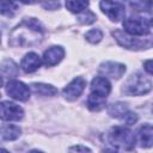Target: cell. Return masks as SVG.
<instances>
[{
	"label": "cell",
	"instance_id": "cell-21",
	"mask_svg": "<svg viewBox=\"0 0 153 153\" xmlns=\"http://www.w3.org/2000/svg\"><path fill=\"white\" fill-rule=\"evenodd\" d=\"M130 7L137 12H152L153 2L152 1H131Z\"/></svg>",
	"mask_w": 153,
	"mask_h": 153
},
{
	"label": "cell",
	"instance_id": "cell-10",
	"mask_svg": "<svg viewBox=\"0 0 153 153\" xmlns=\"http://www.w3.org/2000/svg\"><path fill=\"white\" fill-rule=\"evenodd\" d=\"M85 86H86V80L81 76H76L62 90V94L67 100H71V102L75 100L80 97Z\"/></svg>",
	"mask_w": 153,
	"mask_h": 153
},
{
	"label": "cell",
	"instance_id": "cell-25",
	"mask_svg": "<svg viewBox=\"0 0 153 153\" xmlns=\"http://www.w3.org/2000/svg\"><path fill=\"white\" fill-rule=\"evenodd\" d=\"M68 153H91V151L85 147V146H81V145H76V146H73L68 149Z\"/></svg>",
	"mask_w": 153,
	"mask_h": 153
},
{
	"label": "cell",
	"instance_id": "cell-24",
	"mask_svg": "<svg viewBox=\"0 0 153 153\" xmlns=\"http://www.w3.org/2000/svg\"><path fill=\"white\" fill-rule=\"evenodd\" d=\"M85 38H86L90 43L96 44V43H98V42L102 41V38H103V32H102V30H99V29H92V30H90V31L85 35Z\"/></svg>",
	"mask_w": 153,
	"mask_h": 153
},
{
	"label": "cell",
	"instance_id": "cell-18",
	"mask_svg": "<svg viewBox=\"0 0 153 153\" xmlns=\"http://www.w3.org/2000/svg\"><path fill=\"white\" fill-rule=\"evenodd\" d=\"M20 133H22V129L17 126H13V124H5L1 127L2 140H7V141L16 140L20 136Z\"/></svg>",
	"mask_w": 153,
	"mask_h": 153
},
{
	"label": "cell",
	"instance_id": "cell-26",
	"mask_svg": "<svg viewBox=\"0 0 153 153\" xmlns=\"http://www.w3.org/2000/svg\"><path fill=\"white\" fill-rule=\"evenodd\" d=\"M42 5L45 7V8H49V10H56L60 7V2H56V1H48V2H42Z\"/></svg>",
	"mask_w": 153,
	"mask_h": 153
},
{
	"label": "cell",
	"instance_id": "cell-20",
	"mask_svg": "<svg viewBox=\"0 0 153 153\" xmlns=\"http://www.w3.org/2000/svg\"><path fill=\"white\" fill-rule=\"evenodd\" d=\"M87 6H88V1H67L66 2L67 10H69L72 13H78V14L86 11Z\"/></svg>",
	"mask_w": 153,
	"mask_h": 153
},
{
	"label": "cell",
	"instance_id": "cell-9",
	"mask_svg": "<svg viewBox=\"0 0 153 153\" xmlns=\"http://www.w3.org/2000/svg\"><path fill=\"white\" fill-rule=\"evenodd\" d=\"M0 114L4 121H19L24 116V111L19 105L12 102H7V100L1 102Z\"/></svg>",
	"mask_w": 153,
	"mask_h": 153
},
{
	"label": "cell",
	"instance_id": "cell-11",
	"mask_svg": "<svg viewBox=\"0 0 153 153\" xmlns=\"http://www.w3.org/2000/svg\"><path fill=\"white\" fill-rule=\"evenodd\" d=\"M99 73L103 74L105 78L120 79L126 73V66L118 62L106 61L99 66Z\"/></svg>",
	"mask_w": 153,
	"mask_h": 153
},
{
	"label": "cell",
	"instance_id": "cell-3",
	"mask_svg": "<svg viewBox=\"0 0 153 153\" xmlns=\"http://www.w3.org/2000/svg\"><path fill=\"white\" fill-rule=\"evenodd\" d=\"M153 85L148 78L141 73H135L130 75L123 85V93L127 96H142L152 90Z\"/></svg>",
	"mask_w": 153,
	"mask_h": 153
},
{
	"label": "cell",
	"instance_id": "cell-16",
	"mask_svg": "<svg viewBox=\"0 0 153 153\" xmlns=\"http://www.w3.org/2000/svg\"><path fill=\"white\" fill-rule=\"evenodd\" d=\"M32 91L36 94L39 96H45V97H53L57 94V88L54 87L53 85L49 84H43V82H33L31 85Z\"/></svg>",
	"mask_w": 153,
	"mask_h": 153
},
{
	"label": "cell",
	"instance_id": "cell-15",
	"mask_svg": "<svg viewBox=\"0 0 153 153\" xmlns=\"http://www.w3.org/2000/svg\"><path fill=\"white\" fill-rule=\"evenodd\" d=\"M139 141L140 146L143 148H149L153 146V126L143 124L139 129Z\"/></svg>",
	"mask_w": 153,
	"mask_h": 153
},
{
	"label": "cell",
	"instance_id": "cell-22",
	"mask_svg": "<svg viewBox=\"0 0 153 153\" xmlns=\"http://www.w3.org/2000/svg\"><path fill=\"white\" fill-rule=\"evenodd\" d=\"M17 11V4L10 1H1V14L12 17Z\"/></svg>",
	"mask_w": 153,
	"mask_h": 153
},
{
	"label": "cell",
	"instance_id": "cell-7",
	"mask_svg": "<svg viewBox=\"0 0 153 153\" xmlns=\"http://www.w3.org/2000/svg\"><path fill=\"white\" fill-rule=\"evenodd\" d=\"M99 6L102 12L105 13L112 22H120L126 14L124 5L118 1H102Z\"/></svg>",
	"mask_w": 153,
	"mask_h": 153
},
{
	"label": "cell",
	"instance_id": "cell-2",
	"mask_svg": "<svg viewBox=\"0 0 153 153\" xmlns=\"http://www.w3.org/2000/svg\"><path fill=\"white\" fill-rule=\"evenodd\" d=\"M108 142L112 151L131 152L135 147L134 133L127 127H112L108 133Z\"/></svg>",
	"mask_w": 153,
	"mask_h": 153
},
{
	"label": "cell",
	"instance_id": "cell-23",
	"mask_svg": "<svg viewBox=\"0 0 153 153\" xmlns=\"http://www.w3.org/2000/svg\"><path fill=\"white\" fill-rule=\"evenodd\" d=\"M96 18H97L96 14L93 12H91L90 10H86V11L79 13L78 17H76L78 22L81 23V24H92L96 20Z\"/></svg>",
	"mask_w": 153,
	"mask_h": 153
},
{
	"label": "cell",
	"instance_id": "cell-30",
	"mask_svg": "<svg viewBox=\"0 0 153 153\" xmlns=\"http://www.w3.org/2000/svg\"><path fill=\"white\" fill-rule=\"evenodd\" d=\"M149 24H151V25H153V18H152V19L149 20Z\"/></svg>",
	"mask_w": 153,
	"mask_h": 153
},
{
	"label": "cell",
	"instance_id": "cell-1",
	"mask_svg": "<svg viewBox=\"0 0 153 153\" xmlns=\"http://www.w3.org/2000/svg\"><path fill=\"white\" fill-rule=\"evenodd\" d=\"M44 27L36 18H25L11 33L10 44L13 47L35 45L41 42Z\"/></svg>",
	"mask_w": 153,
	"mask_h": 153
},
{
	"label": "cell",
	"instance_id": "cell-29",
	"mask_svg": "<svg viewBox=\"0 0 153 153\" xmlns=\"http://www.w3.org/2000/svg\"><path fill=\"white\" fill-rule=\"evenodd\" d=\"M1 153H8V152H7L6 149H4V148H2V149H1Z\"/></svg>",
	"mask_w": 153,
	"mask_h": 153
},
{
	"label": "cell",
	"instance_id": "cell-19",
	"mask_svg": "<svg viewBox=\"0 0 153 153\" xmlns=\"http://www.w3.org/2000/svg\"><path fill=\"white\" fill-rule=\"evenodd\" d=\"M1 73H2V76L6 78H13L18 74V66L10 59L2 61L1 63Z\"/></svg>",
	"mask_w": 153,
	"mask_h": 153
},
{
	"label": "cell",
	"instance_id": "cell-6",
	"mask_svg": "<svg viewBox=\"0 0 153 153\" xmlns=\"http://www.w3.org/2000/svg\"><path fill=\"white\" fill-rule=\"evenodd\" d=\"M109 114L115 117L118 118L123 122H126L127 124H134L137 121V116L136 114H134L133 111H130L127 106V104L122 103V102H117L114 103L109 106Z\"/></svg>",
	"mask_w": 153,
	"mask_h": 153
},
{
	"label": "cell",
	"instance_id": "cell-13",
	"mask_svg": "<svg viewBox=\"0 0 153 153\" xmlns=\"http://www.w3.org/2000/svg\"><path fill=\"white\" fill-rule=\"evenodd\" d=\"M111 91V85L105 76H96L91 81V92L102 97H108Z\"/></svg>",
	"mask_w": 153,
	"mask_h": 153
},
{
	"label": "cell",
	"instance_id": "cell-17",
	"mask_svg": "<svg viewBox=\"0 0 153 153\" xmlns=\"http://www.w3.org/2000/svg\"><path fill=\"white\" fill-rule=\"evenodd\" d=\"M105 104H106V98L105 97L94 94L92 92L90 93V96L87 98V108L91 111H100L102 109L105 108Z\"/></svg>",
	"mask_w": 153,
	"mask_h": 153
},
{
	"label": "cell",
	"instance_id": "cell-8",
	"mask_svg": "<svg viewBox=\"0 0 153 153\" xmlns=\"http://www.w3.org/2000/svg\"><path fill=\"white\" fill-rule=\"evenodd\" d=\"M6 92L8 93L10 97L20 100V102H26L30 98V90L29 87L18 80H10L6 84Z\"/></svg>",
	"mask_w": 153,
	"mask_h": 153
},
{
	"label": "cell",
	"instance_id": "cell-27",
	"mask_svg": "<svg viewBox=\"0 0 153 153\" xmlns=\"http://www.w3.org/2000/svg\"><path fill=\"white\" fill-rule=\"evenodd\" d=\"M143 67H145V71H146L147 73H149V74L153 75V60H147V61H145Z\"/></svg>",
	"mask_w": 153,
	"mask_h": 153
},
{
	"label": "cell",
	"instance_id": "cell-28",
	"mask_svg": "<svg viewBox=\"0 0 153 153\" xmlns=\"http://www.w3.org/2000/svg\"><path fill=\"white\" fill-rule=\"evenodd\" d=\"M29 153H43V152H41V151H38V149H32V151H30Z\"/></svg>",
	"mask_w": 153,
	"mask_h": 153
},
{
	"label": "cell",
	"instance_id": "cell-4",
	"mask_svg": "<svg viewBox=\"0 0 153 153\" xmlns=\"http://www.w3.org/2000/svg\"><path fill=\"white\" fill-rule=\"evenodd\" d=\"M112 36L118 42L120 45L127 48V49H147L153 47V36L148 37H139V36H131L127 32H123L121 30L112 31Z\"/></svg>",
	"mask_w": 153,
	"mask_h": 153
},
{
	"label": "cell",
	"instance_id": "cell-5",
	"mask_svg": "<svg viewBox=\"0 0 153 153\" xmlns=\"http://www.w3.org/2000/svg\"><path fill=\"white\" fill-rule=\"evenodd\" d=\"M123 27L131 36H146L149 33V23L143 18H128L123 22Z\"/></svg>",
	"mask_w": 153,
	"mask_h": 153
},
{
	"label": "cell",
	"instance_id": "cell-12",
	"mask_svg": "<svg viewBox=\"0 0 153 153\" xmlns=\"http://www.w3.org/2000/svg\"><path fill=\"white\" fill-rule=\"evenodd\" d=\"M63 56H65V50L62 47H60V45L50 47L43 54V63L47 67L55 66L63 59Z\"/></svg>",
	"mask_w": 153,
	"mask_h": 153
},
{
	"label": "cell",
	"instance_id": "cell-31",
	"mask_svg": "<svg viewBox=\"0 0 153 153\" xmlns=\"http://www.w3.org/2000/svg\"><path fill=\"white\" fill-rule=\"evenodd\" d=\"M106 153H112V152H106Z\"/></svg>",
	"mask_w": 153,
	"mask_h": 153
},
{
	"label": "cell",
	"instance_id": "cell-14",
	"mask_svg": "<svg viewBox=\"0 0 153 153\" xmlns=\"http://www.w3.org/2000/svg\"><path fill=\"white\" fill-rule=\"evenodd\" d=\"M39 66H41V59L36 53H27L20 62V67L25 73H32L37 71Z\"/></svg>",
	"mask_w": 153,
	"mask_h": 153
}]
</instances>
